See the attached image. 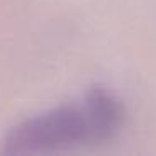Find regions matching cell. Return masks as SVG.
<instances>
[{
	"label": "cell",
	"mask_w": 156,
	"mask_h": 156,
	"mask_svg": "<svg viewBox=\"0 0 156 156\" xmlns=\"http://www.w3.org/2000/svg\"><path fill=\"white\" fill-rule=\"evenodd\" d=\"M122 104L104 87H94L69 102L35 114L7 133L4 154H35L99 144L119 131Z\"/></svg>",
	"instance_id": "1"
}]
</instances>
